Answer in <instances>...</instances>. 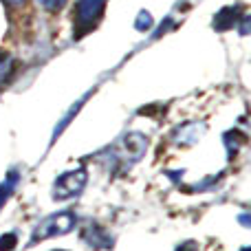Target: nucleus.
I'll return each instance as SVG.
<instances>
[{
	"mask_svg": "<svg viewBox=\"0 0 251 251\" xmlns=\"http://www.w3.org/2000/svg\"><path fill=\"white\" fill-rule=\"evenodd\" d=\"M75 214L73 212H60V214H53V216L44 218L33 231V238L31 243H38V240H47V238H55V236L62 234H69L71 229L75 227Z\"/></svg>",
	"mask_w": 251,
	"mask_h": 251,
	"instance_id": "obj_1",
	"label": "nucleus"
},
{
	"mask_svg": "<svg viewBox=\"0 0 251 251\" xmlns=\"http://www.w3.org/2000/svg\"><path fill=\"white\" fill-rule=\"evenodd\" d=\"M86 181H88V172L84 168L71 170V172L62 174L55 181V187H53V199H57V201L73 199V196H77L84 190Z\"/></svg>",
	"mask_w": 251,
	"mask_h": 251,
	"instance_id": "obj_2",
	"label": "nucleus"
},
{
	"mask_svg": "<svg viewBox=\"0 0 251 251\" xmlns=\"http://www.w3.org/2000/svg\"><path fill=\"white\" fill-rule=\"evenodd\" d=\"M104 2L106 0H77V4H75V20H77V26L91 29V26L100 20L101 11H104Z\"/></svg>",
	"mask_w": 251,
	"mask_h": 251,
	"instance_id": "obj_3",
	"label": "nucleus"
},
{
	"mask_svg": "<svg viewBox=\"0 0 251 251\" xmlns=\"http://www.w3.org/2000/svg\"><path fill=\"white\" fill-rule=\"evenodd\" d=\"M16 183H18V172H11L2 183H0V207H2L4 201L9 199V194L16 190Z\"/></svg>",
	"mask_w": 251,
	"mask_h": 251,
	"instance_id": "obj_4",
	"label": "nucleus"
},
{
	"mask_svg": "<svg viewBox=\"0 0 251 251\" xmlns=\"http://www.w3.org/2000/svg\"><path fill=\"white\" fill-rule=\"evenodd\" d=\"M38 2L42 4L47 11H60V9L66 4V0H38Z\"/></svg>",
	"mask_w": 251,
	"mask_h": 251,
	"instance_id": "obj_5",
	"label": "nucleus"
},
{
	"mask_svg": "<svg viewBox=\"0 0 251 251\" xmlns=\"http://www.w3.org/2000/svg\"><path fill=\"white\" fill-rule=\"evenodd\" d=\"M16 236L13 234H7V236H2V238H0V251H11L13 247H16Z\"/></svg>",
	"mask_w": 251,
	"mask_h": 251,
	"instance_id": "obj_6",
	"label": "nucleus"
},
{
	"mask_svg": "<svg viewBox=\"0 0 251 251\" xmlns=\"http://www.w3.org/2000/svg\"><path fill=\"white\" fill-rule=\"evenodd\" d=\"M7 2H22V0H7Z\"/></svg>",
	"mask_w": 251,
	"mask_h": 251,
	"instance_id": "obj_7",
	"label": "nucleus"
},
{
	"mask_svg": "<svg viewBox=\"0 0 251 251\" xmlns=\"http://www.w3.org/2000/svg\"><path fill=\"white\" fill-rule=\"evenodd\" d=\"M243 251H249V249H243Z\"/></svg>",
	"mask_w": 251,
	"mask_h": 251,
	"instance_id": "obj_8",
	"label": "nucleus"
}]
</instances>
